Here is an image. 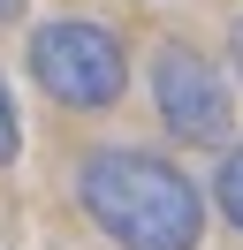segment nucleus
I'll list each match as a JSON object with an SVG mask.
<instances>
[{
    "instance_id": "3",
    "label": "nucleus",
    "mask_w": 243,
    "mask_h": 250,
    "mask_svg": "<svg viewBox=\"0 0 243 250\" xmlns=\"http://www.w3.org/2000/svg\"><path fill=\"white\" fill-rule=\"evenodd\" d=\"M152 106H160V122L182 144H220L228 137V91L213 76V61L190 53V46H160V61H152Z\"/></svg>"
},
{
    "instance_id": "5",
    "label": "nucleus",
    "mask_w": 243,
    "mask_h": 250,
    "mask_svg": "<svg viewBox=\"0 0 243 250\" xmlns=\"http://www.w3.org/2000/svg\"><path fill=\"white\" fill-rule=\"evenodd\" d=\"M15 144H23V129H15V106H8V91H0V167L15 159Z\"/></svg>"
},
{
    "instance_id": "4",
    "label": "nucleus",
    "mask_w": 243,
    "mask_h": 250,
    "mask_svg": "<svg viewBox=\"0 0 243 250\" xmlns=\"http://www.w3.org/2000/svg\"><path fill=\"white\" fill-rule=\"evenodd\" d=\"M220 212H228V220L243 228V144H236V152L220 159Z\"/></svg>"
},
{
    "instance_id": "6",
    "label": "nucleus",
    "mask_w": 243,
    "mask_h": 250,
    "mask_svg": "<svg viewBox=\"0 0 243 250\" xmlns=\"http://www.w3.org/2000/svg\"><path fill=\"white\" fill-rule=\"evenodd\" d=\"M15 16H23V0H0V23H15Z\"/></svg>"
},
{
    "instance_id": "7",
    "label": "nucleus",
    "mask_w": 243,
    "mask_h": 250,
    "mask_svg": "<svg viewBox=\"0 0 243 250\" xmlns=\"http://www.w3.org/2000/svg\"><path fill=\"white\" fill-rule=\"evenodd\" d=\"M236 68H243V23H236Z\"/></svg>"
},
{
    "instance_id": "1",
    "label": "nucleus",
    "mask_w": 243,
    "mask_h": 250,
    "mask_svg": "<svg viewBox=\"0 0 243 250\" xmlns=\"http://www.w3.org/2000/svg\"><path fill=\"white\" fill-rule=\"evenodd\" d=\"M76 197L99 220V235L122 250H197V235H205V205H197L190 174L137 144L91 152L76 167Z\"/></svg>"
},
{
    "instance_id": "2",
    "label": "nucleus",
    "mask_w": 243,
    "mask_h": 250,
    "mask_svg": "<svg viewBox=\"0 0 243 250\" xmlns=\"http://www.w3.org/2000/svg\"><path fill=\"white\" fill-rule=\"evenodd\" d=\"M30 76H38L61 106L99 114V106L122 99L129 61H122V46H114L106 23H46V31L30 38Z\"/></svg>"
}]
</instances>
